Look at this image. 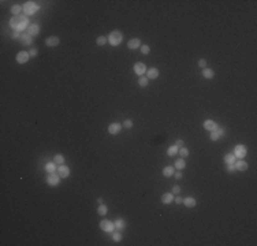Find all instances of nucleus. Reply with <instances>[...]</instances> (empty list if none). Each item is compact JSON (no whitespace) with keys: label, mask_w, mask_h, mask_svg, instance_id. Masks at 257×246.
Instances as JSON below:
<instances>
[{"label":"nucleus","mask_w":257,"mask_h":246,"mask_svg":"<svg viewBox=\"0 0 257 246\" xmlns=\"http://www.w3.org/2000/svg\"><path fill=\"white\" fill-rule=\"evenodd\" d=\"M226 169H227L228 172H234L235 167H234V164H226Z\"/></svg>","instance_id":"obj_39"},{"label":"nucleus","mask_w":257,"mask_h":246,"mask_svg":"<svg viewBox=\"0 0 257 246\" xmlns=\"http://www.w3.org/2000/svg\"><path fill=\"white\" fill-rule=\"evenodd\" d=\"M100 228L103 231H105V233L112 234V233H114V230H115V223H114V221H111V220L104 219V220L100 221Z\"/></svg>","instance_id":"obj_3"},{"label":"nucleus","mask_w":257,"mask_h":246,"mask_svg":"<svg viewBox=\"0 0 257 246\" xmlns=\"http://www.w3.org/2000/svg\"><path fill=\"white\" fill-rule=\"evenodd\" d=\"M21 44H23V45H32L33 44V37L32 36H29V34H22L21 36Z\"/></svg>","instance_id":"obj_18"},{"label":"nucleus","mask_w":257,"mask_h":246,"mask_svg":"<svg viewBox=\"0 0 257 246\" xmlns=\"http://www.w3.org/2000/svg\"><path fill=\"white\" fill-rule=\"evenodd\" d=\"M178 153L182 156V159H185V157H187V156H189V149L182 146V148H179V152H178Z\"/></svg>","instance_id":"obj_33"},{"label":"nucleus","mask_w":257,"mask_h":246,"mask_svg":"<svg viewBox=\"0 0 257 246\" xmlns=\"http://www.w3.org/2000/svg\"><path fill=\"white\" fill-rule=\"evenodd\" d=\"M174 167H175L178 171H182V169H185V167H186V161H185V159H178V160H175Z\"/></svg>","instance_id":"obj_26"},{"label":"nucleus","mask_w":257,"mask_h":246,"mask_svg":"<svg viewBox=\"0 0 257 246\" xmlns=\"http://www.w3.org/2000/svg\"><path fill=\"white\" fill-rule=\"evenodd\" d=\"M10 26L14 29V32H22V30L27 29L30 25L26 15H18V16H12L10 19Z\"/></svg>","instance_id":"obj_1"},{"label":"nucleus","mask_w":257,"mask_h":246,"mask_svg":"<svg viewBox=\"0 0 257 246\" xmlns=\"http://www.w3.org/2000/svg\"><path fill=\"white\" fill-rule=\"evenodd\" d=\"M97 202H99V205L103 204V198H101V197H99V198H97Z\"/></svg>","instance_id":"obj_45"},{"label":"nucleus","mask_w":257,"mask_h":246,"mask_svg":"<svg viewBox=\"0 0 257 246\" xmlns=\"http://www.w3.org/2000/svg\"><path fill=\"white\" fill-rule=\"evenodd\" d=\"M234 167H235V171H246L249 168V164L244 159H238V161L234 163Z\"/></svg>","instance_id":"obj_11"},{"label":"nucleus","mask_w":257,"mask_h":246,"mask_svg":"<svg viewBox=\"0 0 257 246\" xmlns=\"http://www.w3.org/2000/svg\"><path fill=\"white\" fill-rule=\"evenodd\" d=\"M123 127H126V129H131V127H133V120L131 119H126L125 122H123Z\"/></svg>","instance_id":"obj_36"},{"label":"nucleus","mask_w":257,"mask_h":246,"mask_svg":"<svg viewBox=\"0 0 257 246\" xmlns=\"http://www.w3.org/2000/svg\"><path fill=\"white\" fill-rule=\"evenodd\" d=\"M122 130V124L121 123H111L108 126V133L111 134V136H116V134H119Z\"/></svg>","instance_id":"obj_10"},{"label":"nucleus","mask_w":257,"mask_h":246,"mask_svg":"<svg viewBox=\"0 0 257 246\" xmlns=\"http://www.w3.org/2000/svg\"><path fill=\"white\" fill-rule=\"evenodd\" d=\"M39 8H40V7L37 6L34 2H26L25 6H23V11H25L26 15H33V14L36 12Z\"/></svg>","instance_id":"obj_5"},{"label":"nucleus","mask_w":257,"mask_h":246,"mask_svg":"<svg viewBox=\"0 0 257 246\" xmlns=\"http://www.w3.org/2000/svg\"><path fill=\"white\" fill-rule=\"evenodd\" d=\"M122 40H123V34H122V32H119V30H114V32H111L108 36V43L114 47H118L119 44L122 43Z\"/></svg>","instance_id":"obj_2"},{"label":"nucleus","mask_w":257,"mask_h":246,"mask_svg":"<svg viewBox=\"0 0 257 246\" xmlns=\"http://www.w3.org/2000/svg\"><path fill=\"white\" fill-rule=\"evenodd\" d=\"M141 40L140 39H131V40H129V43H127V47H129V49H137V48H141Z\"/></svg>","instance_id":"obj_16"},{"label":"nucleus","mask_w":257,"mask_h":246,"mask_svg":"<svg viewBox=\"0 0 257 246\" xmlns=\"http://www.w3.org/2000/svg\"><path fill=\"white\" fill-rule=\"evenodd\" d=\"M224 133H226V130L223 129V127H219L218 126V129L216 130H213V131H211V141H218L220 137H223L224 136Z\"/></svg>","instance_id":"obj_9"},{"label":"nucleus","mask_w":257,"mask_h":246,"mask_svg":"<svg viewBox=\"0 0 257 246\" xmlns=\"http://www.w3.org/2000/svg\"><path fill=\"white\" fill-rule=\"evenodd\" d=\"M21 36H22V34H21L19 32H14V33H12V39H15V40L21 39Z\"/></svg>","instance_id":"obj_44"},{"label":"nucleus","mask_w":257,"mask_h":246,"mask_svg":"<svg viewBox=\"0 0 257 246\" xmlns=\"http://www.w3.org/2000/svg\"><path fill=\"white\" fill-rule=\"evenodd\" d=\"M159 74L160 72L156 67H150L149 70H146V77H148V79H156L159 77Z\"/></svg>","instance_id":"obj_17"},{"label":"nucleus","mask_w":257,"mask_h":246,"mask_svg":"<svg viewBox=\"0 0 257 246\" xmlns=\"http://www.w3.org/2000/svg\"><path fill=\"white\" fill-rule=\"evenodd\" d=\"M201 74H203V77L205 78V79H212L215 77V71L212 70V68H203V71H201Z\"/></svg>","instance_id":"obj_20"},{"label":"nucleus","mask_w":257,"mask_h":246,"mask_svg":"<svg viewBox=\"0 0 257 246\" xmlns=\"http://www.w3.org/2000/svg\"><path fill=\"white\" fill-rule=\"evenodd\" d=\"M29 55H30V58H36L37 56V49H36V48H32V49L29 51Z\"/></svg>","instance_id":"obj_41"},{"label":"nucleus","mask_w":257,"mask_h":246,"mask_svg":"<svg viewBox=\"0 0 257 246\" xmlns=\"http://www.w3.org/2000/svg\"><path fill=\"white\" fill-rule=\"evenodd\" d=\"M11 14L14 16H18V15H21V12L23 11V7L22 6H19V4H14V6H11Z\"/></svg>","instance_id":"obj_24"},{"label":"nucleus","mask_w":257,"mask_h":246,"mask_svg":"<svg viewBox=\"0 0 257 246\" xmlns=\"http://www.w3.org/2000/svg\"><path fill=\"white\" fill-rule=\"evenodd\" d=\"M57 174H59L60 178H67L68 175H70V168L67 167L66 164H60V165H57Z\"/></svg>","instance_id":"obj_12"},{"label":"nucleus","mask_w":257,"mask_h":246,"mask_svg":"<svg viewBox=\"0 0 257 246\" xmlns=\"http://www.w3.org/2000/svg\"><path fill=\"white\" fill-rule=\"evenodd\" d=\"M107 37L105 36H99L97 39H96V44H97L99 47H103V45H105V44H107Z\"/></svg>","instance_id":"obj_31"},{"label":"nucleus","mask_w":257,"mask_h":246,"mask_svg":"<svg viewBox=\"0 0 257 246\" xmlns=\"http://www.w3.org/2000/svg\"><path fill=\"white\" fill-rule=\"evenodd\" d=\"M203 126H204V129H205V130H208V131H213V130H216V129H218V123L215 122V120H212V119L204 120Z\"/></svg>","instance_id":"obj_13"},{"label":"nucleus","mask_w":257,"mask_h":246,"mask_svg":"<svg viewBox=\"0 0 257 246\" xmlns=\"http://www.w3.org/2000/svg\"><path fill=\"white\" fill-rule=\"evenodd\" d=\"M174 172H175V169H174L172 165H167V167L163 168V176H167V178H170V176L174 175Z\"/></svg>","instance_id":"obj_25"},{"label":"nucleus","mask_w":257,"mask_h":246,"mask_svg":"<svg viewBox=\"0 0 257 246\" xmlns=\"http://www.w3.org/2000/svg\"><path fill=\"white\" fill-rule=\"evenodd\" d=\"M39 33H40V25H39V23H32V25L27 27V34H29V36L34 37V36H37Z\"/></svg>","instance_id":"obj_15"},{"label":"nucleus","mask_w":257,"mask_h":246,"mask_svg":"<svg viewBox=\"0 0 257 246\" xmlns=\"http://www.w3.org/2000/svg\"><path fill=\"white\" fill-rule=\"evenodd\" d=\"M56 163L55 161H48L47 164H45V171L48 172V174H52V172L55 171H57V167H56Z\"/></svg>","instance_id":"obj_22"},{"label":"nucleus","mask_w":257,"mask_h":246,"mask_svg":"<svg viewBox=\"0 0 257 246\" xmlns=\"http://www.w3.org/2000/svg\"><path fill=\"white\" fill-rule=\"evenodd\" d=\"M29 59H30V55H29V52L27 51H19L18 53H16V56H15L16 63H19V64H25Z\"/></svg>","instance_id":"obj_6"},{"label":"nucleus","mask_w":257,"mask_h":246,"mask_svg":"<svg viewBox=\"0 0 257 246\" xmlns=\"http://www.w3.org/2000/svg\"><path fill=\"white\" fill-rule=\"evenodd\" d=\"M183 145H185V141H183V140H177V141H175V146L182 148Z\"/></svg>","instance_id":"obj_42"},{"label":"nucleus","mask_w":257,"mask_h":246,"mask_svg":"<svg viewBox=\"0 0 257 246\" xmlns=\"http://www.w3.org/2000/svg\"><path fill=\"white\" fill-rule=\"evenodd\" d=\"M246 153H248V149H246L245 145H242V144H238L237 146L234 148V155L235 156V159H244Z\"/></svg>","instance_id":"obj_4"},{"label":"nucleus","mask_w":257,"mask_h":246,"mask_svg":"<svg viewBox=\"0 0 257 246\" xmlns=\"http://www.w3.org/2000/svg\"><path fill=\"white\" fill-rule=\"evenodd\" d=\"M174 178H175V179H181V178H182V171L174 172Z\"/></svg>","instance_id":"obj_43"},{"label":"nucleus","mask_w":257,"mask_h":246,"mask_svg":"<svg viewBox=\"0 0 257 246\" xmlns=\"http://www.w3.org/2000/svg\"><path fill=\"white\" fill-rule=\"evenodd\" d=\"M148 84H149V79H148V77H140V79H138V85L141 86V88H146L148 86Z\"/></svg>","instance_id":"obj_32"},{"label":"nucleus","mask_w":257,"mask_h":246,"mask_svg":"<svg viewBox=\"0 0 257 246\" xmlns=\"http://www.w3.org/2000/svg\"><path fill=\"white\" fill-rule=\"evenodd\" d=\"M140 49H141V53H142V55H148L149 52H150V47L146 45V44H142Z\"/></svg>","instance_id":"obj_35"},{"label":"nucleus","mask_w":257,"mask_h":246,"mask_svg":"<svg viewBox=\"0 0 257 246\" xmlns=\"http://www.w3.org/2000/svg\"><path fill=\"white\" fill-rule=\"evenodd\" d=\"M53 161L56 163L57 165H60V164H64V156H63V155H60V153L55 155V156H53Z\"/></svg>","instance_id":"obj_30"},{"label":"nucleus","mask_w":257,"mask_h":246,"mask_svg":"<svg viewBox=\"0 0 257 246\" xmlns=\"http://www.w3.org/2000/svg\"><path fill=\"white\" fill-rule=\"evenodd\" d=\"M198 66H200L201 68H205L207 67V60H205V59H200V60H198Z\"/></svg>","instance_id":"obj_38"},{"label":"nucleus","mask_w":257,"mask_h":246,"mask_svg":"<svg viewBox=\"0 0 257 246\" xmlns=\"http://www.w3.org/2000/svg\"><path fill=\"white\" fill-rule=\"evenodd\" d=\"M112 239H114L115 242H121V241H122V234H121V231L112 233Z\"/></svg>","instance_id":"obj_34"},{"label":"nucleus","mask_w":257,"mask_h":246,"mask_svg":"<svg viewBox=\"0 0 257 246\" xmlns=\"http://www.w3.org/2000/svg\"><path fill=\"white\" fill-rule=\"evenodd\" d=\"M174 201H175V204H178V205H182V204H183V198H182V197H179V196L175 197Z\"/></svg>","instance_id":"obj_40"},{"label":"nucleus","mask_w":257,"mask_h":246,"mask_svg":"<svg viewBox=\"0 0 257 246\" xmlns=\"http://www.w3.org/2000/svg\"><path fill=\"white\" fill-rule=\"evenodd\" d=\"M133 68H134V72L138 75V77H142V75L146 72V66H145V63H142V62H137Z\"/></svg>","instance_id":"obj_8"},{"label":"nucleus","mask_w":257,"mask_h":246,"mask_svg":"<svg viewBox=\"0 0 257 246\" xmlns=\"http://www.w3.org/2000/svg\"><path fill=\"white\" fill-rule=\"evenodd\" d=\"M59 182H60L59 174H55V172H52V174H49L47 176V183L49 186H57V185H59Z\"/></svg>","instance_id":"obj_7"},{"label":"nucleus","mask_w":257,"mask_h":246,"mask_svg":"<svg viewBox=\"0 0 257 246\" xmlns=\"http://www.w3.org/2000/svg\"><path fill=\"white\" fill-rule=\"evenodd\" d=\"M171 193H172L174 196H175V194H179V193H181V188H179L178 185H174V186H172V192H171Z\"/></svg>","instance_id":"obj_37"},{"label":"nucleus","mask_w":257,"mask_h":246,"mask_svg":"<svg viewBox=\"0 0 257 246\" xmlns=\"http://www.w3.org/2000/svg\"><path fill=\"white\" fill-rule=\"evenodd\" d=\"M174 194L172 193H164V194L162 196V202L163 204H166V205H168V204H171L174 201Z\"/></svg>","instance_id":"obj_19"},{"label":"nucleus","mask_w":257,"mask_h":246,"mask_svg":"<svg viewBox=\"0 0 257 246\" xmlns=\"http://www.w3.org/2000/svg\"><path fill=\"white\" fill-rule=\"evenodd\" d=\"M178 152H179V148L175 146V145H171V146L167 149V155L170 156V157H172V156H175Z\"/></svg>","instance_id":"obj_28"},{"label":"nucleus","mask_w":257,"mask_h":246,"mask_svg":"<svg viewBox=\"0 0 257 246\" xmlns=\"http://www.w3.org/2000/svg\"><path fill=\"white\" fill-rule=\"evenodd\" d=\"M183 204L187 208H194V207H196V204H197V201H196L194 197H185V198H183Z\"/></svg>","instance_id":"obj_21"},{"label":"nucleus","mask_w":257,"mask_h":246,"mask_svg":"<svg viewBox=\"0 0 257 246\" xmlns=\"http://www.w3.org/2000/svg\"><path fill=\"white\" fill-rule=\"evenodd\" d=\"M115 228L118 231H123L126 228V221L122 219V217H118V219L115 220Z\"/></svg>","instance_id":"obj_23"},{"label":"nucleus","mask_w":257,"mask_h":246,"mask_svg":"<svg viewBox=\"0 0 257 246\" xmlns=\"http://www.w3.org/2000/svg\"><path fill=\"white\" fill-rule=\"evenodd\" d=\"M107 212H108V207L104 205V204H100V205H99V208H97V213L100 215V216H105V215H107Z\"/></svg>","instance_id":"obj_29"},{"label":"nucleus","mask_w":257,"mask_h":246,"mask_svg":"<svg viewBox=\"0 0 257 246\" xmlns=\"http://www.w3.org/2000/svg\"><path fill=\"white\" fill-rule=\"evenodd\" d=\"M59 43H60V40H59V37H56V36H52V37L45 39V44H47V47H49V48L57 47L59 45Z\"/></svg>","instance_id":"obj_14"},{"label":"nucleus","mask_w":257,"mask_h":246,"mask_svg":"<svg viewBox=\"0 0 257 246\" xmlns=\"http://www.w3.org/2000/svg\"><path fill=\"white\" fill-rule=\"evenodd\" d=\"M237 161V159H235V156L232 153H228L224 156V163L226 164H234V163Z\"/></svg>","instance_id":"obj_27"}]
</instances>
